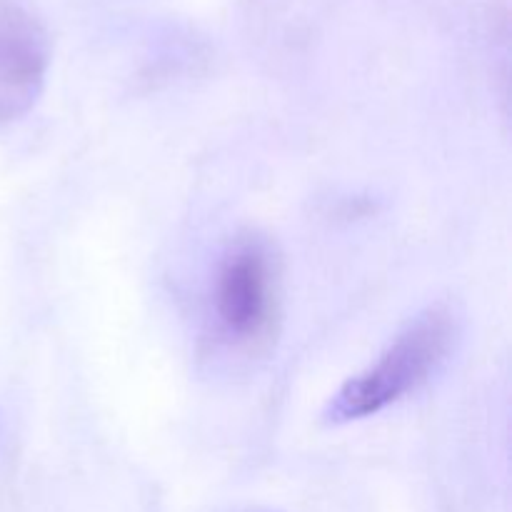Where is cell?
<instances>
[{"instance_id":"cell-1","label":"cell","mask_w":512,"mask_h":512,"mask_svg":"<svg viewBox=\"0 0 512 512\" xmlns=\"http://www.w3.org/2000/svg\"><path fill=\"white\" fill-rule=\"evenodd\" d=\"M458 325L448 308H430L413 320L365 373L350 378L328 403V423H353L390 408L418 390L448 360Z\"/></svg>"},{"instance_id":"cell-2","label":"cell","mask_w":512,"mask_h":512,"mask_svg":"<svg viewBox=\"0 0 512 512\" xmlns=\"http://www.w3.org/2000/svg\"><path fill=\"white\" fill-rule=\"evenodd\" d=\"M213 315L228 343L250 345L268 335L275 315V268L263 240H238L223 255L213 283Z\"/></svg>"},{"instance_id":"cell-3","label":"cell","mask_w":512,"mask_h":512,"mask_svg":"<svg viewBox=\"0 0 512 512\" xmlns=\"http://www.w3.org/2000/svg\"><path fill=\"white\" fill-rule=\"evenodd\" d=\"M48 45L38 25L15 8H0V123L20 118L38 100Z\"/></svg>"}]
</instances>
